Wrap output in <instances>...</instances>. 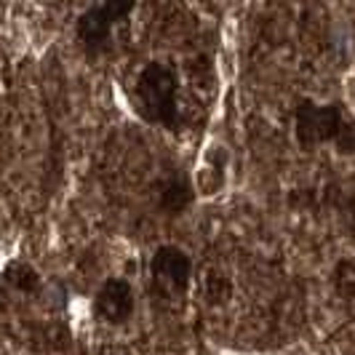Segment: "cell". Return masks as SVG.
<instances>
[{
	"label": "cell",
	"instance_id": "6da1fadb",
	"mask_svg": "<svg viewBox=\"0 0 355 355\" xmlns=\"http://www.w3.org/2000/svg\"><path fill=\"white\" fill-rule=\"evenodd\" d=\"M131 102L147 123L177 125L179 110L174 70L160 64V62H150L137 78V86L131 91Z\"/></svg>",
	"mask_w": 355,
	"mask_h": 355
},
{
	"label": "cell",
	"instance_id": "7a4b0ae2",
	"mask_svg": "<svg viewBox=\"0 0 355 355\" xmlns=\"http://www.w3.org/2000/svg\"><path fill=\"white\" fill-rule=\"evenodd\" d=\"M347 134V125L337 105H313L302 102L297 107V137L302 144L339 142Z\"/></svg>",
	"mask_w": 355,
	"mask_h": 355
},
{
	"label": "cell",
	"instance_id": "3957f363",
	"mask_svg": "<svg viewBox=\"0 0 355 355\" xmlns=\"http://www.w3.org/2000/svg\"><path fill=\"white\" fill-rule=\"evenodd\" d=\"M150 272H153V284L158 288V294L182 297L187 291V284H190L193 265H190V257L182 249L160 246L150 262Z\"/></svg>",
	"mask_w": 355,
	"mask_h": 355
},
{
	"label": "cell",
	"instance_id": "277c9868",
	"mask_svg": "<svg viewBox=\"0 0 355 355\" xmlns=\"http://www.w3.org/2000/svg\"><path fill=\"white\" fill-rule=\"evenodd\" d=\"M131 3H102V6H91L89 11L78 21V37L83 40V46L89 51H105L110 46V35L115 21L131 11Z\"/></svg>",
	"mask_w": 355,
	"mask_h": 355
},
{
	"label": "cell",
	"instance_id": "5b68a950",
	"mask_svg": "<svg viewBox=\"0 0 355 355\" xmlns=\"http://www.w3.org/2000/svg\"><path fill=\"white\" fill-rule=\"evenodd\" d=\"M96 313L107 323H125L134 313V291L123 278H110L96 294Z\"/></svg>",
	"mask_w": 355,
	"mask_h": 355
},
{
	"label": "cell",
	"instance_id": "8992f818",
	"mask_svg": "<svg viewBox=\"0 0 355 355\" xmlns=\"http://www.w3.org/2000/svg\"><path fill=\"white\" fill-rule=\"evenodd\" d=\"M190 187H187V182L179 177H171L163 182V187H160L158 193V203L160 209H166V211L171 214H179L182 209H187V203H190Z\"/></svg>",
	"mask_w": 355,
	"mask_h": 355
}]
</instances>
